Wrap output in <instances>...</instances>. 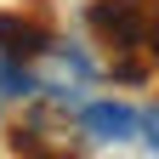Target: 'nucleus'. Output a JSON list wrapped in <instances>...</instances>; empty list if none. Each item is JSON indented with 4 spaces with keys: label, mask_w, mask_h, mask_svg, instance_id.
<instances>
[{
    "label": "nucleus",
    "mask_w": 159,
    "mask_h": 159,
    "mask_svg": "<svg viewBox=\"0 0 159 159\" xmlns=\"http://www.w3.org/2000/svg\"><path fill=\"white\" fill-rule=\"evenodd\" d=\"M29 68H34V80H40V97H51V102H68V97H80L97 80V63L80 46H68V40H46L34 57H29Z\"/></svg>",
    "instance_id": "obj_1"
},
{
    "label": "nucleus",
    "mask_w": 159,
    "mask_h": 159,
    "mask_svg": "<svg viewBox=\"0 0 159 159\" xmlns=\"http://www.w3.org/2000/svg\"><path fill=\"white\" fill-rule=\"evenodd\" d=\"M80 136L91 148H119V142H136L142 136V114L131 102H114V97H97V102L80 108Z\"/></svg>",
    "instance_id": "obj_2"
},
{
    "label": "nucleus",
    "mask_w": 159,
    "mask_h": 159,
    "mask_svg": "<svg viewBox=\"0 0 159 159\" xmlns=\"http://www.w3.org/2000/svg\"><path fill=\"white\" fill-rule=\"evenodd\" d=\"M142 148H148V153H159V102H148V108H142Z\"/></svg>",
    "instance_id": "obj_5"
},
{
    "label": "nucleus",
    "mask_w": 159,
    "mask_h": 159,
    "mask_svg": "<svg viewBox=\"0 0 159 159\" xmlns=\"http://www.w3.org/2000/svg\"><path fill=\"white\" fill-rule=\"evenodd\" d=\"M142 51H148V63L159 68V17H148V40H142Z\"/></svg>",
    "instance_id": "obj_6"
},
{
    "label": "nucleus",
    "mask_w": 159,
    "mask_h": 159,
    "mask_svg": "<svg viewBox=\"0 0 159 159\" xmlns=\"http://www.w3.org/2000/svg\"><path fill=\"white\" fill-rule=\"evenodd\" d=\"M51 40V23L46 17H23V11H0V51H11V57H29L40 51Z\"/></svg>",
    "instance_id": "obj_4"
},
{
    "label": "nucleus",
    "mask_w": 159,
    "mask_h": 159,
    "mask_svg": "<svg viewBox=\"0 0 159 159\" xmlns=\"http://www.w3.org/2000/svg\"><path fill=\"white\" fill-rule=\"evenodd\" d=\"M85 23L97 29V40H108L114 51H136L148 40V11L136 0H97L85 11Z\"/></svg>",
    "instance_id": "obj_3"
}]
</instances>
